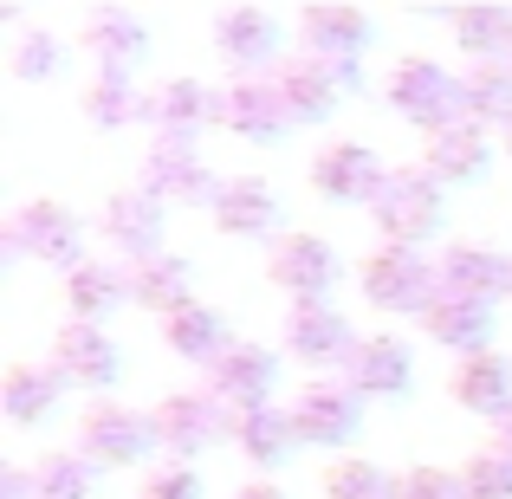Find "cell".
Returning <instances> with one entry per match:
<instances>
[{
    "mask_svg": "<svg viewBox=\"0 0 512 499\" xmlns=\"http://www.w3.org/2000/svg\"><path fill=\"white\" fill-rule=\"evenodd\" d=\"M461 117L480 130L512 124V59H474L461 65Z\"/></svg>",
    "mask_w": 512,
    "mask_h": 499,
    "instance_id": "cell-31",
    "label": "cell"
},
{
    "mask_svg": "<svg viewBox=\"0 0 512 499\" xmlns=\"http://www.w3.org/2000/svg\"><path fill=\"white\" fill-rule=\"evenodd\" d=\"M370 221H376V240H389V247H428L448 221V188L422 163H396L370 201Z\"/></svg>",
    "mask_w": 512,
    "mask_h": 499,
    "instance_id": "cell-1",
    "label": "cell"
},
{
    "mask_svg": "<svg viewBox=\"0 0 512 499\" xmlns=\"http://www.w3.org/2000/svg\"><path fill=\"white\" fill-rule=\"evenodd\" d=\"M227 441H234V454L247 467H260V474H266V467H286V454L299 448V428H292L286 402H260V409H240L234 415V435H227Z\"/></svg>",
    "mask_w": 512,
    "mask_h": 499,
    "instance_id": "cell-26",
    "label": "cell"
},
{
    "mask_svg": "<svg viewBox=\"0 0 512 499\" xmlns=\"http://www.w3.org/2000/svg\"><path fill=\"white\" fill-rule=\"evenodd\" d=\"M454 39H461L467 65L474 59H512V7H467L454 13Z\"/></svg>",
    "mask_w": 512,
    "mask_h": 499,
    "instance_id": "cell-34",
    "label": "cell"
},
{
    "mask_svg": "<svg viewBox=\"0 0 512 499\" xmlns=\"http://www.w3.org/2000/svg\"><path fill=\"white\" fill-rule=\"evenodd\" d=\"M208 221L221 227L227 240H266L273 247L279 240V195L273 182H260V175H221V188H214L208 201Z\"/></svg>",
    "mask_w": 512,
    "mask_h": 499,
    "instance_id": "cell-19",
    "label": "cell"
},
{
    "mask_svg": "<svg viewBox=\"0 0 512 499\" xmlns=\"http://www.w3.org/2000/svg\"><path fill=\"white\" fill-rule=\"evenodd\" d=\"M383 104L422 137H441L448 124H461V72H448L428 52H409V59L389 65L383 78Z\"/></svg>",
    "mask_w": 512,
    "mask_h": 499,
    "instance_id": "cell-2",
    "label": "cell"
},
{
    "mask_svg": "<svg viewBox=\"0 0 512 499\" xmlns=\"http://www.w3.org/2000/svg\"><path fill=\"white\" fill-rule=\"evenodd\" d=\"M214 124H221L227 137H240V143H279L292 130V111H286V98H279L273 78H227Z\"/></svg>",
    "mask_w": 512,
    "mask_h": 499,
    "instance_id": "cell-18",
    "label": "cell"
},
{
    "mask_svg": "<svg viewBox=\"0 0 512 499\" xmlns=\"http://www.w3.org/2000/svg\"><path fill=\"white\" fill-rule=\"evenodd\" d=\"M130 305V266L111 260V253H91L65 273V312L85 318V325H104L111 312Z\"/></svg>",
    "mask_w": 512,
    "mask_h": 499,
    "instance_id": "cell-24",
    "label": "cell"
},
{
    "mask_svg": "<svg viewBox=\"0 0 512 499\" xmlns=\"http://www.w3.org/2000/svg\"><path fill=\"white\" fill-rule=\"evenodd\" d=\"M338 376L363 402H396V396H409V383H415V350L389 331H370V337H357V350H350V363Z\"/></svg>",
    "mask_w": 512,
    "mask_h": 499,
    "instance_id": "cell-20",
    "label": "cell"
},
{
    "mask_svg": "<svg viewBox=\"0 0 512 499\" xmlns=\"http://www.w3.org/2000/svg\"><path fill=\"white\" fill-rule=\"evenodd\" d=\"M487 448H500L506 461H512V409L500 415V422H493V441H487Z\"/></svg>",
    "mask_w": 512,
    "mask_h": 499,
    "instance_id": "cell-43",
    "label": "cell"
},
{
    "mask_svg": "<svg viewBox=\"0 0 512 499\" xmlns=\"http://www.w3.org/2000/svg\"><path fill=\"white\" fill-rule=\"evenodd\" d=\"M72 448L85 454L98 474H111V467H137V461H150V454H156V428H150V415L130 409V402L91 396L85 409H78Z\"/></svg>",
    "mask_w": 512,
    "mask_h": 499,
    "instance_id": "cell-4",
    "label": "cell"
},
{
    "mask_svg": "<svg viewBox=\"0 0 512 499\" xmlns=\"http://www.w3.org/2000/svg\"><path fill=\"white\" fill-rule=\"evenodd\" d=\"M78 104H85L91 130H130V124H143V111H150V91H143L137 78H124V72H98Z\"/></svg>",
    "mask_w": 512,
    "mask_h": 499,
    "instance_id": "cell-33",
    "label": "cell"
},
{
    "mask_svg": "<svg viewBox=\"0 0 512 499\" xmlns=\"http://www.w3.org/2000/svg\"><path fill=\"white\" fill-rule=\"evenodd\" d=\"M214 111H221V85H208V78H156L150 85V111H143V124L156 130V137H201V130L214 124Z\"/></svg>",
    "mask_w": 512,
    "mask_h": 499,
    "instance_id": "cell-21",
    "label": "cell"
},
{
    "mask_svg": "<svg viewBox=\"0 0 512 499\" xmlns=\"http://www.w3.org/2000/svg\"><path fill=\"white\" fill-rule=\"evenodd\" d=\"M500 137H506V156H512V124H506V130H500Z\"/></svg>",
    "mask_w": 512,
    "mask_h": 499,
    "instance_id": "cell-44",
    "label": "cell"
},
{
    "mask_svg": "<svg viewBox=\"0 0 512 499\" xmlns=\"http://www.w3.org/2000/svg\"><path fill=\"white\" fill-rule=\"evenodd\" d=\"M383 175H389V163L357 137H338V143H325V150L312 156V188L325 201H344V208H370L376 188H383Z\"/></svg>",
    "mask_w": 512,
    "mask_h": 499,
    "instance_id": "cell-17",
    "label": "cell"
},
{
    "mask_svg": "<svg viewBox=\"0 0 512 499\" xmlns=\"http://www.w3.org/2000/svg\"><path fill=\"white\" fill-rule=\"evenodd\" d=\"M91 487H98V467L78 448H59V454L33 461V499H91Z\"/></svg>",
    "mask_w": 512,
    "mask_h": 499,
    "instance_id": "cell-35",
    "label": "cell"
},
{
    "mask_svg": "<svg viewBox=\"0 0 512 499\" xmlns=\"http://www.w3.org/2000/svg\"><path fill=\"white\" fill-rule=\"evenodd\" d=\"M273 85H279V98H286L292 124H325L350 91L363 85V65L357 59H318V52H286Z\"/></svg>",
    "mask_w": 512,
    "mask_h": 499,
    "instance_id": "cell-6",
    "label": "cell"
},
{
    "mask_svg": "<svg viewBox=\"0 0 512 499\" xmlns=\"http://www.w3.org/2000/svg\"><path fill=\"white\" fill-rule=\"evenodd\" d=\"M201 376H208L201 389H208V396L221 402L227 415L260 409V402H273V389H279V350L253 344V337H234V344H227Z\"/></svg>",
    "mask_w": 512,
    "mask_h": 499,
    "instance_id": "cell-12",
    "label": "cell"
},
{
    "mask_svg": "<svg viewBox=\"0 0 512 499\" xmlns=\"http://www.w3.org/2000/svg\"><path fill=\"white\" fill-rule=\"evenodd\" d=\"M137 499H201V474L188 461H163V467H150V474H143Z\"/></svg>",
    "mask_w": 512,
    "mask_h": 499,
    "instance_id": "cell-40",
    "label": "cell"
},
{
    "mask_svg": "<svg viewBox=\"0 0 512 499\" xmlns=\"http://www.w3.org/2000/svg\"><path fill=\"white\" fill-rule=\"evenodd\" d=\"M195 299V266L182 260V253H150V260L130 266V305H143V312H182V305Z\"/></svg>",
    "mask_w": 512,
    "mask_h": 499,
    "instance_id": "cell-30",
    "label": "cell"
},
{
    "mask_svg": "<svg viewBox=\"0 0 512 499\" xmlns=\"http://www.w3.org/2000/svg\"><path fill=\"white\" fill-rule=\"evenodd\" d=\"M234 499H292L286 487H279V480H266V474H253V480H240L234 487Z\"/></svg>",
    "mask_w": 512,
    "mask_h": 499,
    "instance_id": "cell-42",
    "label": "cell"
},
{
    "mask_svg": "<svg viewBox=\"0 0 512 499\" xmlns=\"http://www.w3.org/2000/svg\"><path fill=\"white\" fill-rule=\"evenodd\" d=\"M461 487L467 499H512V461L500 448H480L461 461Z\"/></svg>",
    "mask_w": 512,
    "mask_h": 499,
    "instance_id": "cell-38",
    "label": "cell"
},
{
    "mask_svg": "<svg viewBox=\"0 0 512 499\" xmlns=\"http://www.w3.org/2000/svg\"><path fill=\"white\" fill-rule=\"evenodd\" d=\"M299 39V52H318V59H357L370 46V20L344 0H312V7H299Z\"/></svg>",
    "mask_w": 512,
    "mask_h": 499,
    "instance_id": "cell-28",
    "label": "cell"
},
{
    "mask_svg": "<svg viewBox=\"0 0 512 499\" xmlns=\"http://www.w3.org/2000/svg\"><path fill=\"white\" fill-rule=\"evenodd\" d=\"M428 344H441L448 357H474V350H493V305H474L461 292H435L428 312L415 318Z\"/></svg>",
    "mask_w": 512,
    "mask_h": 499,
    "instance_id": "cell-23",
    "label": "cell"
},
{
    "mask_svg": "<svg viewBox=\"0 0 512 499\" xmlns=\"http://www.w3.org/2000/svg\"><path fill=\"white\" fill-rule=\"evenodd\" d=\"M279 350L292 363H305L312 376H331L350 363L357 331H350V318L331 299H305V305H286V318H279Z\"/></svg>",
    "mask_w": 512,
    "mask_h": 499,
    "instance_id": "cell-7",
    "label": "cell"
},
{
    "mask_svg": "<svg viewBox=\"0 0 512 499\" xmlns=\"http://www.w3.org/2000/svg\"><path fill=\"white\" fill-rule=\"evenodd\" d=\"M266 279H273V286L286 292L292 305L331 299V286L344 279V260H338V247H331L325 234H312V227H292V234H279L273 247H266Z\"/></svg>",
    "mask_w": 512,
    "mask_h": 499,
    "instance_id": "cell-9",
    "label": "cell"
},
{
    "mask_svg": "<svg viewBox=\"0 0 512 499\" xmlns=\"http://www.w3.org/2000/svg\"><path fill=\"white\" fill-rule=\"evenodd\" d=\"M214 52L227 59V78H273L286 65L279 46V20L260 7H227L214 13Z\"/></svg>",
    "mask_w": 512,
    "mask_h": 499,
    "instance_id": "cell-15",
    "label": "cell"
},
{
    "mask_svg": "<svg viewBox=\"0 0 512 499\" xmlns=\"http://www.w3.org/2000/svg\"><path fill=\"white\" fill-rule=\"evenodd\" d=\"M448 396L461 402L467 415H487V422H500L512 409V357L500 350H474V357H454L448 370Z\"/></svg>",
    "mask_w": 512,
    "mask_h": 499,
    "instance_id": "cell-25",
    "label": "cell"
},
{
    "mask_svg": "<svg viewBox=\"0 0 512 499\" xmlns=\"http://www.w3.org/2000/svg\"><path fill=\"white\" fill-rule=\"evenodd\" d=\"M493 163V130H480V124H448L441 137H428V150H422V169L435 175L441 188H454V182H480Z\"/></svg>",
    "mask_w": 512,
    "mask_h": 499,
    "instance_id": "cell-27",
    "label": "cell"
},
{
    "mask_svg": "<svg viewBox=\"0 0 512 499\" xmlns=\"http://www.w3.org/2000/svg\"><path fill=\"white\" fill-rule=\"evenodd\" d=\"M163 344H169L182 363H201V370H208V363L221 357V350L234 344V337H227L221 312H214L208 299H188L182 312H169V318H163Z\"/></svg>",
    "mask_w": 512,
    "mask_h": 499,
    "instance_id": "cell-32",
    "label": "cell"
},
{
    "mask_svg": "<svg viewBox=\"0 0 512 499\" xmlns=\"http://www.w3.org/2000/svg\"><path fill=\"white\" fill-rule=\"evenodd\" d=\"M163 201L150 195V188H117L111 201L98 208V240H104V253L111 260H124V266H137V260H150V253H163Z\"/></svg>",
    "mask_w": 512,
    "mask_h": 499,
    "instance_id": "cell-14",
    "label": "cell"
},
{
    "mask_svg": "<svg viewBox=\"0 0 512 499\" xmlns=\"http://www.w3.org/2000/svg\"><path fill=\"white\" fill-rule=\"evenodd\" d=\"M396 499H467L461 467H402V474H396Z\"/></svg>",
    "mask_w": 512,
    "mask_h": 499,
    "instance_id": "cell-39",
    "label": "cell"
},
{
    "mask_svg": "<svg viewBox=\"0 0 512 499\" xmlns=\"http://www.w3.org/2000/svg\"><path fill=\"white\" fill-rule=\"evenodd\" d=\"M0 499H33V461H26V467H7V474H0Z\"/></svg>",
    "mask_w": 512,
    "mask_h": 499,
    "instance_id": "cell-41",
    "label": "cell"
},
{
    "mask_svg": "<svg viewBox=\"0 0 512 499\" xmlns=\"http://www.w3.org/2000/svg\"><path fill=\"white\" fill-rule=\"evenodd\" d=\"M150 428H156V448H163L169 461H195V454L221 448V441L234 435V415H227L208 389H175V396H163L150 409Z\"/></svg>",
    "mask_w": 512,
    "mask_h": 499,
    "instance_id": "cell-8",
    "label": "cell"
},
{
    "mask_svg": "<svg viewBox=\"0 0 512 499\" xmlns=\"http://www.w3.org/2000/svg\"><path fill=\"white\" fill-rule=\"evenodd\" d=\"M13 78H26V85H46V78H59L65 72V39L59 33H20V46H13Z\"/></svg>",
    "mask_w": 512,
    "mask_h": 499,
    "instance_id": "cell-37",
    "label": "cell"
},
{
    "mask_svg": "<svg viewBox=\"0 0 512 499\" xmlns=\"http://www.w3.org/2000/svg\"><path fill=\"white\" fill-rule=\"evenodd\" d=\"M325 499H396V474L363 454H344L338 467L325 474Z\"/></svg>",
    "mask_w": 512,
    "mask_h": 499,
    "instance_id": "cell-36",
    "label": "cell"
},
{
    "mask_svg": "<svg viewBox=\"0 0 512 499\" xmlns=\"http://www.w3.org/2000/svg\"><path fill=\"white\" fill-rule=\"evenodd\" d=\"M59 396H65V376L52 370V363H13V370L0 376V415H7L13 428H39L59 409Z\"/></svg>",
    "mask_w": 512,
    "mask_h": 499,
    "instance_id": "cell-29",
    "label": "cell"
},
{
    "mask_svg": "<svg viewBox=\"0 0 512 499\" xmlns=\"http://www.w3.org/2000/svg\"><path fill=\"white\" fill-rule=\"evenodd\" d=\"M137 188H150L163 208H195V201H214L221 175L208 169V156H201L195 137H150Z\"/></svg>",
    "mask_w": 512,
    "mask_h": 499,
    "instance_id": "cell-10",
    "label": "cell"
},
{
    "mask_svg": "<svg viewBox=\"0 0 512 499\" xmlns=\"http://www.w3.org/2000/svg\"><path fill=\"white\" fill-rule=\"evenodd\" d=\"M46 363L65 376V389H91V396H104V389L117 383V370H124V350H117V337L104 331V325L65 318V325L52 331Z\"/></svg>",
    "mask_w": 512,
    "mask_h": 499,
    "instance_id": "cell-13",
    "label": "cell"
},
{
    "mask_svg": "<svg viewBox=\"0 0 512 499\" xmlns=\"http://www.w3.org/2000/svg\"><path fill=\"white\" fill-rule=\"evenodd\" d=\"M435 273H441V292H461L474 305L512 299V253L487 247V240H448L435 253Z\"/></svg>",
    "mask_w": 512,
    "mask_h": 499,
    "instance_id": "cell-16",
    "label": "cell"
},
{
    "mask_svg": "<svg viewBox=\"0 0 512 499\" xmlns=\"http://www.w3.org/2000/svg\"><path fill=\"white\" fill-rule=\"evenodd\" d=\"M357 286H363V305H376V312L422 318L428 299L441 292V273L422 247H389V240H376L357 266Z\"/></svg>",
    "mask_w": 512,
    "mask_h": 499,
    "instance_id": "cell-3",
    "label": "cell"
},
{
    "mask_svg": "<svg viewBox=\"0 0 512 499\" xmlns=\"http://www.w3.org/2000/svg\"><path fill=\"white\" fill-rule=\"evenodd\" d=\"M78 46L98 59V72H137L143 52H150V26L137 20L130 7H91L85 26H78Z\"/></svg>",
    "mask_w": 512,
    "mask_h": 499,
    "instance_id": "cell-22",
    "label": "cell"
},
{
    "mask_svg": "<svg viewBox=\"0 0 512 499\" xmlns=\"http://www.w3.org/2000/svg\"><path fill=\"white\" fill-rule=\"evenodd\" d=\"M0 247H7V260H39V266H59V273H72L78 260H91L85 221H78L65 201H20V208L7 214V227H0Z\"/></svg>",
    "mask_w": 512,
    "mask_h": 499,
    "instance_id": "cell-5",
    "label": "cell"
},
{
    "mask_svg": "<svg viewBox=\"0 0 512 499\" xmlns=\"http://www.w3.org/2000/svg\"><path fill=\"white\" fill-rule=\"evenodd\" d=\"M286 409H292V428H299V448H344L363 428V396L344 376H305Z\"/></svg>",
    "mask_w": 512,
    "mask_h": 499,
    "instance_id": "cell-11",
    "label": "cell"
}]
</instances>
